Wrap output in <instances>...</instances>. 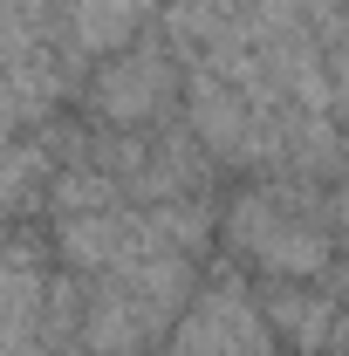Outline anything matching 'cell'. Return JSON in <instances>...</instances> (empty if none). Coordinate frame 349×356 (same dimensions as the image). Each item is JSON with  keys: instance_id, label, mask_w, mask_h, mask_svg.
Segmentation results:
<instances>
[{"instance_id": "1", "label": "cell", "mask_w": 349, "mask_h": 356, "mask_svg": "<svg viewBox=\"0 0 349 356\" xmlns=\"http://www.w3.org/2000/svg\"><path fill=\"white\" fill-rule=\"evenodd\" d=\"M233 240L240 254L267 274H308L329 261V226H315L302 206H288L281 192H254L233 206Z\"/></svg>"}, {"instance_id": "2", "label": "cell", "mask_w": 349, "mask_h": 356, "mask_svg": "<svg viewBox=\"0 0 349 356\" xmlns=\"http://www.w3.org/2000/svg\"><path fill=\"white\" fill-rule=\"evenodd\" d=\"M158 96H165V62L158 55H124L117 69H103V83L89 89L96 117H110V124H144V110Z\"/></svg>"}]
</instances>
